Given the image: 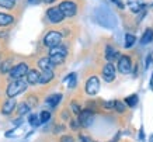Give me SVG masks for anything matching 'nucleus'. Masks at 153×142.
I'll use <instances>...</instances> for the list:
<instances>
[{
	"mask_svg": "<svg viewBox=\"0 0 153 142\" xmlns=\"http://www.w3.org/2000/svg\"><path fill=\"white\" fill-rule=\"evenodd\" d=\"M27 86H28V83H27V80H25V79L13 80V82L7 86L6 93H7L9 99H14L16 96H19V94H21V93L25 92V90H27Z\"/></svg>",
	"mask_w": 153,
	"mask_h": 142,
	"instance_id": "obj_1",
	"label": "nucleus"
},
{
	"mask_svg": "<svg viewBox=\"0 0 153 142\" xmlns=\"http://www.w3.org/2000/svg\"><path fill=\"white\" fill-rule=\"evenodd\" d=\"M60 41H62V34L59 31H55V30L48 31L45 34V37H44V45L48 46L49 49L53 48V46L60 45Z\"/></svg>",
	"mask_w": 153,
	"mask_h": 142,
	"instance_id": "obj_2",
	"label": "nucleus"
},
{
	"mask_svg": "<svg viewBox=\"0 0 153 142\" xmlns=\"http://www.w3.org/2000/svg\"><path fill=\"white\" fill-rule=\"evenodd\" d=\"M30 72V69H28V65L25 62H21V64L16 65L13 69H11V72H10V78L13 79V80H19V79H23L25 78Z\"/></svg>",
	"mask_w": 153,
	"mask_h": 142,
	"instance_id": "obj_3",
	"label": "nucleus"
},
{
	"mask_svg": "<svg viewBox=\"0 0 153 142\" xmlns=\"http://www.w3.org/2000/svg\"><path fill=\"white\" fill-rule=\"evenodd\" d=\"M59 9L62 13L65 14V17H73L77 13V6L72 0H63L59 4Z\"/></svg>",
	"mask_w": 153,
	"mask_h": 142,
	"instance_id": "obj_4",
	"label": "nucleus"
},
{
	"mask_svg": "<svg viewBox=\"0 0 153 142\" xmlns=\"http://www.w3.org/2000/svg\"><path fill=\"white\" fill-rule=\"evenodd\" d=\"M47 17L52 24H59L62 23V20L65 19V14L60 11L59 6H56V7H49L47 10Z\"/></svg>",
	"mask_w": 153,
	"mask_h": 142,
	"instance_id": "obj_5",
	"label": "nucleus"
},
{
	"mask_svg": "<svg viewBox=\"0 0 153 142\" xmlns=\"http://www.w3.org/2000/svg\"><path fill=\"white\" fill-rule=\"evenodd\" d=\"M86 93H87L88 96H94V94H97L98 90H100V80H98L97 76H90L87 79V82H86Z\"/></svg>",
	"mask_w": 153,
	"mask_h": 142,
	"instance_id": "obj_6",
	"label": "nucleus"
},
{
	"mask_svg": "<svg viewBox=\"0 0 153 142\" xmlns=\"http://www.w3.org/2000/svg\"><path fill=\"white\" fill-rule=\"evenodd\" d=\"M79 124L80 127H84V128H87L90 127L91 124H93V120H94V113L91 110H83L82 113L79 114Z\"/></svg>",
	"mask_w": 153,
	"mask_h": 142,
	"instance_id": "obj_7",
	"label": "nucleus"
},
{
	"mask_svg": "<svg viewBox=\"0 0 153 142\" xmlns=\"http://www.w3.org/2000/svg\"><path fill=\"white\" fill-rule=\"evenodd\" d=\"M118 70H120L122 75H126L131 72L132 69V62H131V58L128 55H121V58L118 59Z\"/></svg>",
	"mask_w": 153,
	"mask_h": 142,
	"instance_id": "obj_8",
	"label": "nucleus"
},
{
	"mask_svg": "<svg viewBox=\"0 0 153 142\" xmlns=\"http://www.w3.org/2000/svg\"><path fill=\"white\" fill-rule=\"evenodd\" d=\"M102 79L105 80L107 83H111L114 79H115V66L111 64V62H108V64L104 65V68H102Z\"/></svg>",
	"mask_w": 153,
	"mask_h": 142,
	"instance_id": "obj_9",
	"label": "nucleus"
},
{
	"mask_svg": "<svg viewBox=\"0 0 153 142\" xmlns=\"http://www.w3.org/2000/svg\"><path fill=\"white\" fill-rule=\"evenodd\" d=\"M16 107H17V101L14 100V99H7L3 103V105H1V114H4V115L11 114L16 110Z\"/></svg>",
	"mask_w": 153,
	"mask_h": 142,
	"instance_id": "obj_10",
	"label": "nucleus"
},
{
	"mask_svg": "<svg viewBox=\"0 0 153 142\" xmlns=\"http://www.w3.org/2000/svg\"><path fill=\"white\" fill-rule=\"evenodd\" d=\"M104 55H105V59L108 61V62H112V61L120 59L121 58V55L118 54V51H117L112 45H107L105 46V52H104Z\"/></svg>",
	"mask_w": 153,
	"mask_h": 142,
	"instance_id": "obj_11",
	"label": "nucleus"
},
{
	"mask_svg": "<svg viewBox=\"0 0 153 142\" xmlns=\"http://www.w3.org/2000/svg\"><path fill=\"white\" fill-rule=\"evenodd\" d=\"M39 79H41V73L35 69H30L28 75L25 76V80L28 84H37V83H39Z\"/></svg>",
	"mask_w": 153,
	"mask_h": 142,
	"instance_id": "obj_12",
	"label": "nucleus"
},
{
	"mask_svg": "<svg viewBox=\"0 0 153 142\" xmlns=\"http://www.w3.org/2000/svg\"><path fill=\"white\" fill-rule=\"evenodd\" d=\"M38 66L41 68V70H53L55 65L51 62L49 56H45V58H41L38 61Z\"/></svg>",
	"mask_w": 153,
	"mask_h": 142,
	"instance_id": "obj_13",
	"label": "nucleus"
},
{
	"mask_svg": "<svg viewBox=\"0 0 153 142\" xmlns=\"http://www.w3.org/2000/svg\"><path fill=\"white\" fill-rule=\"evenodd\" d=\"M14 17L10 16V14H6V13H0V27L4 28V27H9L11 24H14Z\"/></svg>",
	"mask_w": 153,
	"mask_h": 142,
	"instance_id": "obj_14",
	"label": "nucleus"
},
{
	"mask_svg": "<svg viewBox=\"0 0 153 142\" xmlns=\"http://www.w3.org/2000/svg\"><path fill=\"white\" fill-rule=\"evenodd\" d=\"M51 55H59V56H68V48H66L65 45H58V46H53V48H51L49 49V56Z\"/></svg>",
	"mask_w": 153,
	"mask_h": 142,
	"instance_id": "obj_15",
	"label": "nucleus"
},
{
	"mask_svg": "<svg viewBox=\"0 0 153 142\" xmlns=\"http://www.w3.org/2000/svg\"><path fill=\"white\" fill-rule=\"evenodd\" d=\"M60 100H62V94H60V93H55V94L48 96L47 100H45V103H47L49 107H56V105L60 103Z\"/></svg>",
	"mask_w": 153,
	"mask_h": 142,
	"instance_id": "obj_16",
	"label": "nucleus"
},
{
	"mask_svg": "<svg viewBox=\"0 0 153 142\" xmlns=\"http://www.w3.org/2000/svg\"><path fill=\"white\" fill-rule=\"evenodd\" d=\"M13 68L14 66H13V59L11 58L1 61V64H0V73H10Z\"/></svg>",
	"mask_w": 153,
	"mask_h": 142,
	"instance_id": "obj_17",
	"label": "nucleus"
},
{
	"mask_svg": "<svg viewBox=\"0 0 153 142\" xmlns=\"http://www.w3.org/2000/svg\"><path fill=\"white\" fill-rule=\"evenodd\" d=\"M53 79V70H42L41 72V79H39V83L41 84H47Z\"/></svg>",
	"mask_w": 153,
	"mask_h": 142,
	"instance_id": "obj_18",
	"label": "nucleus"
},
{
	"mask_svg": "<svg viewBox=\"0 0 153 142\" xmlns=\"http://www.w3.org/2000/svg\"><path fill=\"white\" fill-rule=\"evenodd\" d=\"M152 41H153V30L152 28H148V30H145L143 35L140 38V44L146 45V44H150Z\"/></svg>",
	"mask_w": 153,
	"mask_h": 142,
	"instance_id": "obj_19",
	"label": "nucleus"
},
{
	"mask_svg": "<svg viewBox=\"0 0 153 142\" xmlns=\"http://www.w3.org/2000/svg\"><path fill=\"white\" fill-rule=\"evenodd\" d=\"M138 96L136 94H131V96H128L125 99V104L129 105V107H136V104H138Z\"/></svg>",
	"mask_w": 153,
	"mask_h": 142,
	"instance_id": "obj_20",
	"label": "nucleus"
},
{
	"mask_svg": "<svg viewBox=\"0 0 153 142\" xmlns=\"http://www.w3.org/2000/svg\"><path fill=\"white\" fill-rule=\"evenodd\" d=\"M28 123H30L31 127H39V125H41V118L35 114H31L28 117Z\"/></svg>",
	"mask_w": 153,
	"mask_h": 142,
	"instance_id": "obj_21",
	"label": "nucleus"
},
{
	"mask_svg": "<svg viewBox=\"0 0 153 142\" xmlns=\"http://www.w3.org/2000/svg\"><path fill=\"white\" fill-rule=\"evenodd\" d=\"M14 6H16V0H0L1 9H13Z\"/></svg>",
	"mask_w": 153,
	"mask_h": 142,
	"instance_id": "obj_22",
	"label": "nucleus"
},
{
	"mask_svg": "<svg viewBox=\"0 0 153 142\" xmlns=\"http://www.w3.org/2000/svg\"><path fill=\"white\" fill-rule=\"evenodd\" d=\"M136 38L132 34H125V48H131V46L135 44Z\"/></svg>",
	"mask_w": 153,
	"mask_h": 142,
	"instance_id": "obj_23",
	"label": "nucleus"
},
{
	"mask_svg": "<svg viewBox=\"0 0 153 142\" xmlns=\"http://www.w3.org/2000/svg\"><path fill=\"white\" fill-rule=\"evenodd\" d=\"M30 110H31V107H30V105H28L27 103L24 101L23 104H20V105H19V110H17V113H19L20 115H24V114H27V113H28Z\"/></svg>",
	"mask_w": 153,
	"mask_h": 142,
	"instance_id": "obj_24",
	"label": "nucleus"
},
{
	"mask_svg": "<svg viewBox=\"0 0 153 142\" xmlns=\"http://www.w3.org/2000/svg\"><path fill=\"white\" fill-rule=\"evenodd\" d=\"M39 118H41V124H45L47 121H49V118H51V113H49V111H47V110L41 111Z\"/></svg>",
	"mask_w": 153,
	"mask_h": 142,
	"instance_id": "obj_25",
	"label": "nucleus"
},
{
	"mask_svg": "<svg viewBox=\"0 0 153 142\" xmlns=\"http://www.w3.org/2000/svg\"><path fill=\"white\" fill-rule=\"evenodd\" d=\"M117 110V113H124L125 111V104L122 103V101H118V100H115V107H114Z\"/></svg>",
	"mask_w": 153,
	"mask_h": 142,
	"instance_id": "obj_26",
	"label": "nucleus"
},
{
	"mask_svg": "<svg viewBox=\"0 0 153 142\" xmlns=\"http://www.w3.org/2000/svg\"><path fill=\"white\" fill-rule=\"evenodd\" d=\"M68 80H69V87H74V84H76V73H70L68 76Z\"/></svg>",
	"mask_w": 153,
	"mask_h": 142,
	"instance_id": "obj_27",
	"label": "nucleus"
},
{
	"mask_svg": "<svg viewBox=\"0 0 153 142\" xmlns=\"http://www.w3.org/2000/svg\"><path fill=\"white\" fill-rule=\"evenodd\" d=\"M70 107H72V111H73L76 115H79L80 113H82V108H80V105H77L76 103H72V105H70Z\"/></svg>",
	"mask_w": 153,
	"mask_h": 142,
	"instance_id": "obj_28",
	"label": "nucleus"
},
{
	"mask_svg": "<svg viewBox=\"0 0 153 142\" xmlns=\"http://www.w3.org/2000/svg\"><path fill=\"white\" fill-rule=\"evenodd\" d=\"M25 103H27V104L30 105L31 108H33L34 105H37V97H35V99H34L33 96H31V97H28V99H27V101H25Z\"/></svg>",
	"mask_w": 153,
	"mask_h": 142,
	"instance_id": "obj_29",
	"label": "nucleus"
},
{
	"mask_svg": "<svg viewBox=\"0 0 153 142\" xmlns=\"http://www.w3.org/2000/svg\"><path fill=\"white\" fill-rule=\"evenodd\" d=\"M80 124H79V120H72L70 121V128L72 129H79Z\"/></svg>",
	"mask_w": 153,
	"mask_h": 142,
	"instance_id": "obj_30",
	"label": "nucleus"
},
{
	"mask_svg": "<svg viewBox=\"0 0 153 142\" xmlns=\"http://www.w3.org/2000/svg\"><path fill=\"white\" fill-rule=\"evenodd\" d=\"M60 142H74V138L72 135H63L60 138Z\"/></svg>",
	"mask_w": 153,
	"mask_h": 142,
	"instance_id": "obj_31",
	"label": "nucleus"
},
{
	"mask_svg": "<svg viewBox=\"0 0 153 142\" xmlns=\"http://www.w3.org/2000/svg\"><path fill=\"white\" fill-rule=\"evenodd\" d=\"M79 139H80V142H94V141H91V138H90V137L83 135V134H80V135H79Z\"/></svg>",
	"mask_w": 153,
	"mask_h": 142,
	"instance_id": "obj_32",
	"label": "nucleus"
},
{
	"mask_svg": "<svg viewBox=\"0 0 153 142\" xmlns=\"http://www.w3.org/2000/svg\"><path fill=\"white\" fill-rule=\"evenodd\" d=\"M102 105H104V108H114L115 107V101H107Z\"/></svg>",
	"mask_w": 153,
	"mask_h": 142,
	"instance_id": "obj_33",
	"label": "nucleus"
},
{
	"mask_svg": "<svg viewBox=\"0 0 153 142\" xmlns=\"http://www.w3.org/2000/svg\"><path fill=\"white\" fill-rule=\"evenodd\" d=\"M42 1H44V0H28V3H30V4H39V3H42Z\"/></svg>",
	"mask_w": 153,
	"mask_h": 142,
	"instance_id": "obj_34",
	"label": "nucleus"
},
{
	"mask_svg": "<svg viewBox=\"0 0 153 142\" xmlns=\"http://www.w3.org/2000/svg\"><path fill=\"white\" fill-rule=\"evenodd\" d=\"M112 1H114V3H117V4H118V6H120V7H121V9H122V7H124V4H122V3H121V1H120V0H112Z\"/></svg>",
	"mask_w": 153,
	"mask_h": 142,
	"instance_id": "obj_35",
	"label": "nucleus"
},
{
	"mask_svg": "<svg viewBox=\"0 0 153 142\" xmlns=\"http://www.w3.org/2000/svg\"><path fill=\"white\" fill-rule=\"evenodd\" d=\"M53 1H56V0H44V3H48V4H51Z\"/></svg>",
	"mask_w": 153,
	"mask_h": 142,
	"instance_id": "obj_36",
	"label": "nucleus"
},
{
	"mask_svg": "<svg viewBox=\"0 0 153 142\" xmlns=\"http://www.w3.org/2000/svg\"><path fill=\"white\" fill-rule=\"evenodd\" d=\"M0 59H1V56H0ZM0 64H1V62H0Z\"/></svg>",
	"mask_w": 153,
	"mask_h": 142,
	"instance_id": "obj_37",
	"label": "nucleus"
},
{
	"mask_svg": "<svg viewBox=\"0 0 153 142\" xmlns=\"http://www.w3.org/2000/svg\"><path fill=\"white\" fill-rule=\"evenodd\" d=\"M152 142H153V138H152Z\"/></svg>",
	"mask_w": 153,
	"mask_h": 142,
	"instance_id": "obj_38",
	"label": "nucleus"
}]
</instances>
